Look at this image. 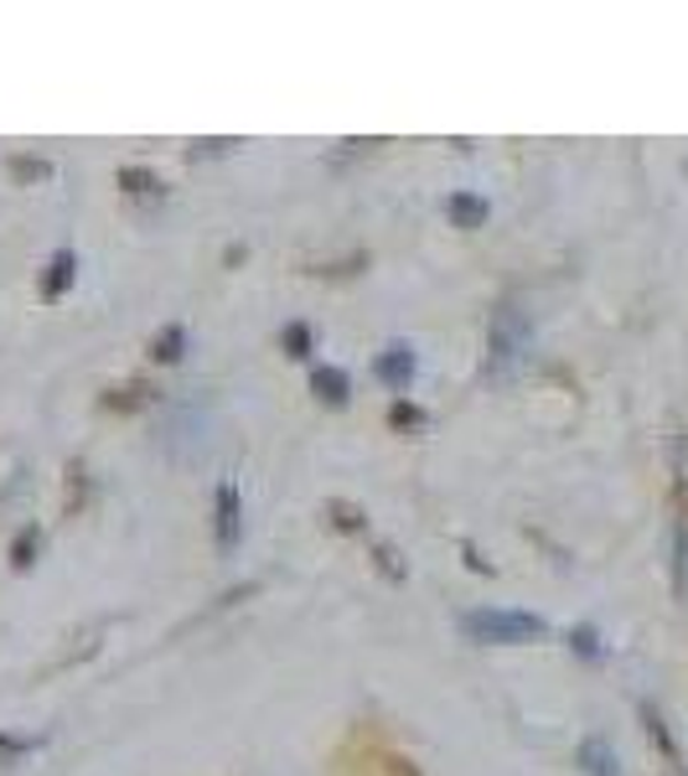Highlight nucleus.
Masks as SVG:
<instances>
[{"instance_id": "1", "label": "nucleus", "mask_w": 688, "mask_h": 776, "mask_svg": "<svg viewBox=\"0 0 688 776\" xmlns=\"http://www.w3.org/2000/svg\"><path fill=\"white\" fill-rule=\"evenodd\" d=\"M461 626H466L471 642H497V647H523V642L549 637V622L534 611H466Z\"/></svg>"}, {"instance_id": "2", "label": "nucleus", "mask_w": 688, "mask_h": 776, "mask_svg": "<svg viewBox=\"0 0 688 776\" xmlns=\"http://www.w3.org/2000/svg\"><path fill=\"white\" fill-rule=\"evenodd\" d=\"M528 316H523L518 305H503V311H492V326H487V373L492 378H507V373L523 363L528 353Z\"/></svg>"}, {"instance_id": "3", "label": "nucleus", "mask_w": 688, "mask_h": 776, "mask_svg": "<svg viewBox=\"0 0 688 776\" xmlns=\"http://www.w3.org/2000/svg\"><path fill=\"white\" fill-rule=\"evenodd\" d=\"M213 539H218L223 554H234L238 539H244V507H238V482L223 476L218 497H213Z\"/></svg>"}, {"instance_id": "4", "label": "nucleus", "mask_w": 688, "mask_h": 776, "mask_svg": "<svg viewBox=\"0 0 688 776\" xmlns=\"http://www.w3.org/2000/svg\"><path fill=\"white\" fill-rule=\"evenodd\" d=\"M415 373H420V363H415V353H409L404 342H394V347H384V353L373 357V378L388 388H409Z\"/></svg>"}, {"instance_id": "5", "label": "nucleus", "mask_w": 688, "mask_h": 776, "mask_svg": "<svg viewBox=\"0 0 688 776\" xmlns=\"http://www.w3.org/2000/svg\"><path fill=\"white\" fill-rule=\"evenodd\" d=\"M445 218H451V228H482L492 218V203L476 197V192H451L445 197Z\"/></svg>"}, {"instance_id": "6", "label": "nucleus", "mask_w": 688, "mask_h": 776, "mask_svg": "<svg viewBox=\"0 0 688 776\" xmlns=\"http://www.w3.org/2000/svg\"><path fill=\"white\" fill-rule=\"evenodd\" d=\"M73 274H78V254H73V249H57V254L47 259V274H42V295H47V301H63L67 285H73Z\"/></svg>"}, {"instance_id": "7", "label": "nucleus", "mask_w": 688, "mask_h": 776, "mask_svg": "<svg viewBox=\"0 0 688 776\" xmlns=\"http://www.w3.org/2000/svg\"><path fill=\"white\" fill-rule=\"evenodd\" d=\"M574 761H580V772H585V776H622V772H616V756H611V745H605L601 735L580 741Z\"/></svg>"}, {"instance_id": "8", "label": "nucleus", "mask_w": 688, "mask_h": 776, "mask_svg": "<svg viewBox=\"0 0 688 776\" xmlns=\"http://www.w3.org/2000/svg\"><path fill=\"white\" fill-rule=\"evenodd\" d=\"M311 388H316L321 405H332V409H342L347 399H353V384H347V373L342 368H316L311 373Z\"/></svg>"}, {"instance_id": "9", "label": "nucleus", "mask_w": 688, "mask_h": 776, "mask_svg": "<svg viewBox=\"0 0 688 776\" xmlns=\"http://www.w3.org/2000/svg\"><path fill=\"white\" fill-rule=\"evenodd\" d=\"M326 518H332L336 528H347V534H368V518H363V507H353V503H326Z\"/></svg>"}, {"instance_id": "10", "label": "nucleus", "mask_w": 688, "mask_h": 776, "mask_svg": "<svg viewBox=\"0 0 688 776\" xmlns=\"http://www.w3.org/2000/svg\"><path fill=\"white\" fill-rule=\"evenodd\" d=\"M36 549H42V534H36V528H21L17 543H11V564H17V570H32Z\"/></svg>"}, {"instance_id": "11", "label": "nucleus", "mask_w": 688, "mask_h": 776, "mask_svg": "<svg viewBox=\"0 0 688 776\" xmlns=\"http://www.w3.org/2000/svg\"><path fill=\"white\" fill-rule=\"evenodd\" d=\"M119 186H125L130 197H151V192H161V182H155L151 171H140V166H125V171H119Z\"/></svg>"}, {"instance_id": "12", "label": "nucleus", "mask_w": 688, "mask_h": 776, "mask_svg": "<svg viewBox=\"0 0 688 776\" xmlns=\"http://www.w3.org/2000/svg\"><path fill=\"white\" fill-rule=\"evenodd\" d=\"M280 347H286L290 357H311V326H305V321H290L286 332H280Z\"/></svg>"}, {"instance_id": "13", "label": "nucleus", "mask_w": 688, "mask_h": 776, "mask_svg": "<svg viewBox=\"0 0 688 776\" xmlns=\"http://www.w3.org/2000/svg\"><path fill=\"white\" fill-rule=\"evenodd\" d=\"M182 353H186V332L182 326H166V332L155 337V357H161V363H182Z\"/></svg>"}, {"instance_id": "14", "label": "nucleus", "mask_w": 688, "mask_h": 776, "mask_svg": "<svg viewBox=\"0 0 688 776\" xmlns=\"http://www.w3.org/2000/svg\"><path fill=\"white\" fill-rule=\"evenodd\" d=\"M373 554H378V570H384L388 580H404V564H399V549H394V543H378Z\"/></svg>"}, {"instance_id": "15", "label": "nucleus", "mask_w": 688, "mask_h": 776, "mask_svg": "<svg viewBox=\"0 0 688 776\" xmlns=\"http://www.w3.org/2000/svg\"><path fill=\"white\" fill-rule=\"evenodd\" d=\"M388 420L399 424V430H415V424H424V409H415V405H404L399 399V405L388 409Z\"/></svg>"}, {"instance_id": "16", "label": "nucleus", "mask_w": 688, "mask_h": 776, "mask_svg": "<svg viewBox=\"0 0 688 776\" xmlns=\"http://www.w3.org/2000/svg\"><path fill=\"white\" fill-rule=\"evenodd\" d=\"M570 647H574V653H580V658H595V653H601V647H595V632H590V626H580V632H570Z\"/></svg>"}, {"instance_id": "17", "label": "nucleus", "mask_w": 688, "mask_h": 776, "mask_svg": "<svg viewBox=\"0 0 688 776\" xmlns=\"http://www.w3.org/2000/svg\"><path fill=\"white\" fill-rule=\"evenodd\" d=\"M146 394H151V388L135 384V388H125V399H109V405H115V409H135V405H146Z\"/></svg>"}, {"instance_id": "18", "label": "nucleus", "mask_w": 688, "mask_h": 776, "mask_svg": "<svg viewBox=\"0 0 688 776\" xmlns=\"http://www.w3.org/2000/svg\"><path fill=\"white\" fill-rule=\"evenodd\" d=\"M26 751H36V741H11V735H0V756H26Z\"/></svg>"}]
</instances>
